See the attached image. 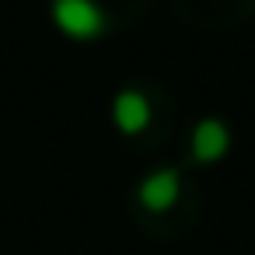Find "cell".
Listing matches in <instances>:
<instances>
[{"instance_id":"obj_1","label":"cell","mask_w":255,"mask_h":255,"mask_svg":"<svg viewBox=\"0 0 255 255\" xmlns=\"http://www.w3.org/2000/svg\"><path fill=\"white\" fill-rule=\"evenodd\" d=\"M53 21L70 39H95L105 32V14L95 0H53Z\"/></svg>"},{"instance_id":"obj_2","label":"cell","mask_w":255,"mask_h":255,"mask_svg":"<svg viewBox=\"0 0 255 255\" xmlns=\"http://www.w3.org/2000/svg\"><path fill=\"white\" fill-rule=\"evenodd\" d=\"M112 119L123 133H143L150 123V102L140 91H119L112 102Z\"/></svg>"},{"instance_id":"obj_3","label":"cell","mask_w":255,"mask_h":255,"mask_svg":"<svg viewBox=\"0 0 255 255\" xmlns=\"http://www.w3.org/2000/svg\"><path fill=\"white\" fill-rule=\"evenodd\" d=\"M178 192H182L178 171H154V175H147V178L140 182V203H143L147 210H154V213L175 206Z\"/></svg>"},{"instance_id":"obj_4","label":"cell","mask_w":255,"mask_h":255,"mask_svg":"<svg viewBox=\"0 0 255 255\" xmlns=\"http://www.w3.org/2000/svg\"><path fill=\"white\" fill-rule=\"evenodd\" d=\"M227 147H231V133H227L224 123L203 119V123L192 129V157H196V161H206V164H210V161L224 157Z\"/></svg>"}]
</instances>
